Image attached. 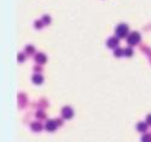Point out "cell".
<instances>
[{
    "label": "cell",
    "mask_w": 151,
    "mask_h": 142,
    "mask_svg": "<svg viewBox=\"0 0 151 142\" xmlns=\"http://www.w3.org/2000/svg\"><path fill=\"white\" fill-rule=\"evenodd\" d=\"M115 33H116V37H117V38L128 37V26L124 24V23H121V24H119V26L116 27Z\"/></svg>",
    "instance_id": "6da1fadb"
},
{
    "label": "cell",
    "mask_w": 151,
    "mask_h": 142,
    "mask_svg": "<svg viewBox=\"0 0 151 142\" xmlns=\"http://www.w3.org/2000/svg\"><path fill=\"white\" fill-rule=\"evenodd\" d=\"M127 41L130 45H137V44L140 41V34L138 32H132L128 34L127 37Z\"/></svg>",
    "instance_id": "7a4b0ae2"
},
{
    "label": "cell",
    "mask_w": 151,
    "mask_h": 142,
    "mask_svg": "<svg viewBox=\"0 0 151 142\" xmlns=\"http://www.w3.org/2000/svg\"><path fill=\"white\" fill-rule=\"evenodd\" d=\"M73 115H74V111L71 107H64L62 109V117L64 119H71Z\"/></svg>",
    "instance_id": "3957f363"
},
{
    "label": "cell",
    "mask_w": 151,
    "mask_h": 142,
    "mask_svg": "<svg viewBox=\"0 0 151 142\" xmlns=\"http://www.w3.org/2000/svg\"><path fill=\"white\" fill-rule=\"evenodd\" d=\"M57 126H58L57 120H47V123H46V125H45V129L47 131H54L57 129Z\"/></svg>",
    "instance_id": "277c9868"
},
{
    "label": "cell",
    "mask_w": 151,
    "mask_h": 142,
    "mask_svg": "<svg viewBox=\"0 0 151 142\" xmlns=\"http://www.w3.org/2000/svg\"><path fill=\"white\" fill-rule=\"evenodd\" d=\"M106 45L110 49H116L117 45H119V38L117 37H113V38H109L106 41Z\"/></svg>",
    "instance_id": "5b68a950"
},
{
    "label": "cell",
    "mask_w": 151,
    "mask_h": 142,
    "mask_svg": "<svg viewBox=\"0 0 151 142\" xmlns=\"http://www.w3.org/2000/svg\"><path fill=\"white\" fill-rule=\"evenodd\" d=\"M35 61H36L38 63H40V65H44V63H46L47 57H46V55L45 54L39 52V54H36V56H35Z\"/></svg>",
    "instance_id": "8992f818"
},
{
    "label": "cell",
    "mask_w": 151,
    "mask_h": 142,
    "mask_svg": "<svg viewBox=\"0 0 151 142\" xmlns=\"http://www.w3.org/2000/svg\"><path fill=\"white\" fill-rule=\"evenodd\" d=\"M32 80H33L34 84L40 85V84H42V83H44V76L41 75V74H38V73H36V74H34V75H33Z\"/></svg>",
    "instance_id": "52a82bcc"
},
{
    "label": "cell",
    "mask_w": 151,
    "mask_h": 142,
    "mask_svg": "<svg viewBox=\"0 0 151 142\" xmlns=\"http://www.w3.org/2000/svg\"><path fill=\"white\" fill-rule=\"evenodd\" d=\"M147 123H145V121H140V123H138V125H137V129H138V131H140V132H144V131L147 129Z\"/></svg>",
    "instance_id": "ba28073f"
},
{
    "label": "cell",
    "mask_w": 151,
    "mask_h": 142,
    "mask_svg": "<svg viewBox=\"0 0 151 142\" xmlns=\"http://www.w3.org/2000/svg\"><path fill=\"white\" fill-rule=\"evenodd\" d=\"M42 129V125L40 123H33L32 124V130L33 131H40Z\"/></svg>",
    "instance_id": "9c48e42d"
},
{
    "label": "cell",
    "mask_w": 151,
    "mask_h": 142,
    "mask_svg": "<svg viewBox=\"0 0 151 142\" xmlns=\"http://www.w3.org/2000/svg\"><path fill=\"white\" fill-rule=\"evenodd\" d=\"M114 55H115L116 57H121V56H123V49L116 48V49L114 50Z\"/></svg>",
    "instance_id": "30bf717a"
},
{
    "label": "cell",
    "mask_w": 151,
    "mask_h": 142,
    "mask_svg": "<svg viewBox=\"0 0 151 142\" xmlns=\"http://www.w3.org/2000/svg\"><path fill=\"white\" fill-rule=\"evenodd\" d=\"M133 55V49L132 48H126L123 50V56H127V57H130Z\"/></svg>",
    "instance_id": "8fae6325"
},
{
    "label": "cell",
    "mask_w": 151,
    "mask_h": 142,
    "mask_svg": "<svg viewBox=\"0 0 151 142\" xmlns=\"http://www.w3.org/2000/svg\"><path fill=\"white\" fill-rule=\"evenodd\" d=\"M45 24L42 22V20H39V21H35V23H34V26H35V28L36 29H40V28H42V26Z\"/></svg>",
    "instance_id": "7c38bea8"
},
{
    "label": "cell",
    "mask_w": 151,
    "mask_h": 142,
    "mask_svg": "<svg viewBox=\"0 0 151 142\" xmlns=\"http://www.w3.org/2000/svg\"><path fill=\"white\" fill-rule=\"evenodd\" d=\"M26 52L29 55H32L35 52V49H34V46H32V45H28L27 48H26Z\"/></svg>",
    "instance_id": "4fadbf2b"
},
{
    "label": "cell",
    "mask_w": 151,
    "mask_h": 142,
    "mask_svg": "<svg viewBox=\"0 0 151 142\" xmlns=\"http://www.w3.org/2000/svg\"><path fill=\"white\" fill-rule=\"evenodd\" d=\"M141 142H151V135H149V134L144 135L141 137Z\"/></svg>",
    "instance_id": "5bb4252c"
},
{
    "label": "cell",
    "mask_w": 151,
    "mask_h": 142,
    "mask_svg": "<svg viewBox=\"0 0 151 142\" xmlns=\"http://www.w3.org/2000/svg\"><path fill=\"white\" fill-rule=\"evenodd\" d=\"M42 22L45 23V24H47V23H50V22H51V17L47 16V15H45V16L42 17Z\"/></svg>",
    "instance_id": "9a60e30c"
},
{
    "label": "cell",
    "mask_w": 151,
    "mask_h": 142,
    "mask_svg": "<svg viewBox=\"0 0 151 142\" xmlns=\"http://www.w3.org/2000/svg\"><path fill=\"white\" fill-rule=\"evenodd\" d=\"M24 60H26V58H24V55H23V54H18V62H23Z\"/></svg>",
    "instance_id": "2e32d148"
},
{
    "label": "cell",
    "mask_w": 151,
    "mask_h": 142,
    "mask_svg": "<svg viewBox=\"0 0 151 142\" xmlns=\"http://www.w3.org/2000/svg\"><path fill=\"white\" fill-rule=\"evenodd\" d=\"M146 123H147L149 125H151V114H149L146 117Z\"/></svg>",
    "instance_id": "e0dca14e"
}]
</instances>
